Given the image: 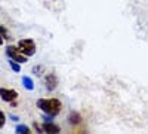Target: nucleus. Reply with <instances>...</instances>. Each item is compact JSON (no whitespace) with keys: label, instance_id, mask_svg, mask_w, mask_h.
<instances>
[{"label":"nucleus","instance_id":"obj_7","mask_svg":"<svg viewBox=\"0 0 148 134\" xmlns=\"http://www.w3.org/2000/svg\"><path fill=\"white\" fill-rule=\"evenodd\" d=\"M68 122H70L71 125H79V124L82 122V116H80V113H77L76 110L70 112V115H68Z\"/></svg>","mask_w":148,"mask_h":134},{"label":"nucleus","instance_id":"obj_10","mask_svg":"<svg viewBox=\"0 0 148 134\" xmlns=\"http://www.w3.org/2000/svg\"><path fill=\"white\" fill-rule=\"evenodd\" d=\"M43 72H45V67H43L42 64H37V66H34V67H33V70H31L33 75H34V76H39V78L43 75Z\"/></svg>","mask_w":148,"mask_h":134},{"label":"nucleus","instance_id":"obj_6","mask_svg":"<svg viewBox=\"0 0 148 134\" xmlns=\"http://www.w3.org/2000/svg\"><path fill=\"white\" fill-rule=\"evenodd\" d=\"M42 128H43V133H59L61 131V127L53 124V121H45L42 124Z\"/></svg>","mask_w":148,"mask_h":134},{"label":"nucleus","instance_id":"obj_14","mask_svg":"<svg viewBox=\"0 0 148 134\" xmlns=\"http://www.w3.org/2000/svg\"><path fill=\"white\" fill-rule=\"evenodd\" d=\"M33 128L36 130V133H43V128H42V125H39L37 122H34V124H33Z\"/></svg>","mask_w":148,"mask_h":134},{"label":"nucleus","instance_id":"obj_3","mask_svg":"<svg viewBox=\"0 0 148 134\" xmlns=\"http://www.w3.org/2000/svg\"><path fill=\"white\" fill-rule=\"evenodd\" d=\"M6 55H8V58L15 60V61H18L19 64H25V63L28 61V57H25L24 54H21L19 49H18L16 46H14V45L6 46Z\"/></svg>","mask_w":148,"mask_h":134},{"label":"nucleus","instance_id":"obj_11","mask_svg":"<svg viewBox=\"0 0 148 134\" xmlns=\"http://www.w3.org/2000/svg\"><path fill=\"white\" fill-rule=\"evenodd\" d=\"M9 66H10L12 72H15V73H19L21 72V64L18 61H15V60H10L9 58Z\"/></svg>","mask_w":148,"mask_h":134},{"label":"nucleus","instance_id":"obj_13","mask_svg":"<svg viewBox=\"0 0 148 134\" xmlns=\"http://www.w3.org/2000/svg\"><path fill=\"white\" fill-rule=\"evenodd\" d=\"M5 124H6V115L0 110V130L5 127Z\"/></svg>","mask_w":148,"mask_h":134},{"label":"nucleus","instance_id":"obj_15","mask_svg":"<svg viewBox=\"0 0 148 134\" xmlns=\"http://www.w3.org/2000/svg\"><path fill=\"white\" fill-rule=\"evenodd\" d=\"M9 119H12V121H15V122H16V121H19V118H18L16 115H12V113L9 115Z\"/></svg>","mask_w":148,"mask_h":134},{"label":"nucleus","instance_id":"obj_16","mask_svg":"<svg viewBox=\"0 0 148 134\" xmlns=\"http://www.w3.org/2000/svg\"><path fill=\"white\" fill-rule=\"evenodd\" d=\"M3 43H5V37H3V36H2V34H0V46H2Z\"/></svg>","mask_w":148,"mask_h":134},{"label":"nucleus","instance_id":"obj_4","mask_svg":"<svg viewBox=\"0 0 148 134\" xmlns=\"http://www.w3.org/2000/svg\"><path fill=\"white\" fill-rule=\"evenodd\" d=\"M0 99L5 103H12L14 100L18 99V91L12 88H0Z\"/></svg>","mask_w":148,"mask_h":134},{"label":"nucleus","instance_id":"obj_1","mask_svg":"<svg viewBox=\"0 0 148 134\" xmlns=\"http://www.w3.org/2000/svg\"><path fill=\"white\" fill-rule=\"evenodd\" d=\"M37 109H40V112L49 116H58L62 110V103L59 99H39L36 101Z\"/></svg>","mask_w":148,"mask_h":134},{"label":"nucleus","instance_id":"obj_8","mask_svg":"<svg viewBox=\"0 0 148 134\" xmlns=\"http://www.w3.org/2000/svg\"><path fill=\"white\" fill-rule=\"evenodd\" d=\"M21 82H22V87L25 88L27 91H33L34 90V82H33V79L30 76H22Z\"/></svg>","mask_w":148,"mask_h":134},{"label":"nucleus","instance_id":"obj_12","mask_svg":"<svg viewBox=\"0 0 148 134\" xmlns=\"http://www.w3.org/2000/svg\"><path fill=\"white\" fill-rule=\"evenodd\" d=\"M0 34H2L3 37H5V40H10V39H12V36H10L9 30H8L5 26H2V24H0Z\"/></svg>","mask_w":148,"mask_h":134},{"label":"nucleus","instance_id":"obj_5","mask_svg":"<svg viewBox=\"0 0 148 134\" xmlns=\"http://www.w3.org/2000/svg\"><path fill=\"white\" fill-rule=\"evenodd\" d=\"M45 85H46V90H47L49 92L53 91V90H56V87H58V76L55 75L53 72L47 73V75L45 76Z\"/></svg>","mask_w":148,"mask_h":134},{"label":"nucleus","instance_id":"obj_2","mask_svg":"<svg viewBox=\"0 0 148 134\" xmlns=\"http://www.w3.org/2000/svg\"><path fill=\"white\" fill-rule=\"evenodd\" d=\"M16 48L19 49V52L21 54H24L25 57H33L34 54H36V42L33 40V39H21L19 42H18V45H16Z\"/></svg>","mask_w":148,"mask_h":134},{"label":"nucleus","instance_id":"obj_9","mask_svg":"<svg viewBox=\"0 0 148 134\" xmlns=\"http://www.w3.org/2000/svg\"><path fill=\"white\" fill-rule=\"evenodd\" d=\"M15 131H16L18 134H28V133H31L30 127L24 125V124H18V125H16V128H15Z\"/></svg>","mask_w":148,"mask_h":134}]
</instances>
